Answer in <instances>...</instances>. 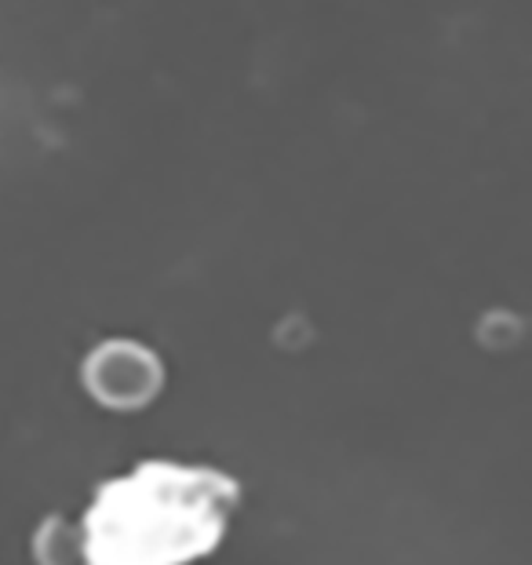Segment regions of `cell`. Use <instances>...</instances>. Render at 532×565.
<instances>
[{
  "label": "cell",
  "mask_w": 532,
  "mask_h": 565,
  "mask_svg": "<svg viewBox=\"0 0 532 565\" xmlns=\"http://www.w3.org/2000/svg\"><path fill=\"white\" fill-rule=\"evenodd\" d=\"M241 508L220 467L142 460L92 492L77 519L88 565H193L215 555Z\"/></svg>",
  "instance_id": "6da1fadb"
},
{
  "label": "cell",
  "mask_w": 532,
  "mask_h": 565,
  "mask_svg": "<svg viewBox=\"0 0 532 565\" xmlns=\"http://www.w3.org/2000/svg\"><path fill=\"white\" fill-rule=\"evenodd\" d=\"M161 362L139 343H103L88 362H84V387L103 408L114 413H139L161 391Z\"/></svg>",
  "instance_id": "7a4b0ae2"
},
{
  "label": "cell",
  "mask_w": 532,
  "mask_h": 565,
  "mask_svg": "<svg viewBox=\"0 0 532 565\" xmlns=\"http://www.w3.org/2000/svg\"><path fill=\"white\" fill-rule=\"evenodd\" d=\"M30 555H33V565H88L77 519L47 514V519L33 529Z\"/></svg>",
  "instance_id": "3957f363"
}]
</instances>
